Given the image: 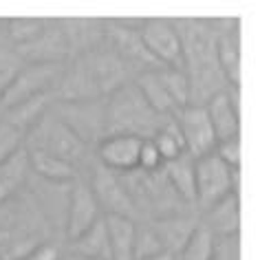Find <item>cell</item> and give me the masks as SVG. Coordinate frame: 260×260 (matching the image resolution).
Masks as SVG:
<instances>
[{"mask_svg": "<svg viewBox=\"0 0 260 260\" xmlns=\"http://www.w3.org/2000/svg\"><path fill=\"white\" fill-rule=\"evenodd\" d=\"M31 141H34V150L49 152L57 159L69 161V164L80 159L84 146H86L57 117H47V115H42L40 121L31 128Z\"/></svg>", "mask_w": 260, "mask_h": 260, "instance_id": "cell-6", "label": "cell"}, {"mask_svg": "<svg viewBox=\"0 0 260 260\" xmlns=\"http://www.w3.org/2000/svg\"><path fill=\"white\" fill-rule=\"evenodd\" d=\"M29 152V170H34L36 174H40L42 179L53 181V183H69L75 179V166L69 164L64 159H57L49 152L34 150L27 148Z\"/></svg>", "mask_w": 260, "mask_h": 260, "instance_id": "cell-16", "label": "cell"}, {"mask_svg": "<svg viewBox=\"0 0 260 260\" xmlns=\"http://www.w3.org/2000/svg\"><path fill=\"white\" fill-rule=\"evenodd\" d=\"M240 170H230L216 154L210 152L205 157L194 159V187L197 201L205 207H212L220 199L238 194Z\"/></svg>", "mask_w": 260, "mask_h": 260, "instance_id": "cell-2", "label": "cell"}, {"mask_svg": "<svg viewBox=\"0 0 260 260\" xmlns=\"http://www.w3.org/2000/svg\"><path fill=\"white\" fill-rule=\"evenodd\" d=\"M135 88L141 93V97L146 100V104L150 106L154 113L159 117H166V115H174L177 108L170 100V95L166 93L164 84H161V77H159V69L154 71H144L137 82H135Z\"/></svg>", "mask_w": 260, "mask_h": 260, "instance_id": "cell-15", "label": "cell"}, {"mask_svg": "<svg viewBox=\"0 0 260 260\" xmlns=\"http://www.w3.org/2000/svg\"><path fill=\"white\" fill-rule=\"evenodd\" d=\"M141 260H174V253L161 251V253H154V256H148V258H141Z\"/></svg>", "mask_w": 260, "mask_h": 260, "instance_id": "cell-29", "label": "cell"}, {"mask_svg": "<svg viewBox=\"0 0 260 260\" xmlns=\"http://www.w3.org/2000/svg\"><path fill=\"white\" fill-rule=\"evenodd\" d=\"M150 139L154 141V146H157V150L161 154V159H164V164L181 157V154H185L183 139H181V133H179V128H177V123H174V119L166 121L164 126L157 130V135L150 137Z\"/></svg>", "mask_w": 260, "mask_h": 260, "instance_id": "cell-22", "label": "cell"}, {"mask_svg": "<svg viewBox=\"0 0 260 260\" xmlns=\"http://www.w3.org/2000/svg\"><path fill=\"white\" fill-rule=\"evenodd\" d=\"M159 77L166 93L170 95L174 108L181 110L190 106V82L183 69H159Z\"/></svg>", "mask_w": 260, "mask_h": 260, "instance_id": "cell-21", "label": "cell"}, {"mask_svg": "<svg viewBox=\"0 0 260 260\" xmlns=\"http://www.w3.org/2000/svg\"><path fill=\"white\" fill-rule=\"evenodd\" d=\"M161 126L164 123H159V115L146 104L135 84L113 90V97L106 104V135L150 139Z\"/></svg>", "mask_w": 260, "mask_h": 260, "instance_id": "cell-1", "label": "cell"}, {"mask_svg": "<svg viewBox=\"0 0 260 260\" xmlns=\"http://www.w3.org/2000/svg\"><path fill=\"white\" fill-rule=\"evenodd\" d=\"M57 119L75 135L82 144L97 139L106 133V104L97 100L84 102H60Z\"/></svg>", "mask_w": 260, "mask_h": 260, "instance_id": "cell-7", "label": "cell"}, {"mask_svg": "<svg viewBox=\"0 0 260 260\" xmlns=\"http://www.w3.org/2000/svg\"><path fill=\"white\" fill-rule=\"evenodd\" d=\"M93 194L97 199L100 207L104 205L108 210V214H117V216H128L133 212V203L128 199L126 187H121V183L113 177V172L106 168H100L93 177Z\"/></svg>", "mask_w": 260, "mask_h": 260, "instance_id": "cell-11", "label": "cell"}, {"mask_svg": "<svg viewBox=\"0 0 260 260\" xmlns=\"http://www.w3.org/2000/svg\"><path fill=\"white\" fill-rule=\"evenodd\" d=\"M20 260H27V258H20Z\"/></svg>", "mask_w": 260, "mask_h": 260, "instance_id": "cell-32", "label": "cell"}, {"mask_svg": "<svg viewBox=\"0 0 260 260\" xmlns=\"http://www.w3.org/2000/svg\"><path fill=\"white\" fill-rule=\"evenodd\" d=\"M60 64H29L24 69H18L14 80L7 84L0 97V106L3 110H9L34 97L49 95V88L60 82Z\"/></svg>", "mask_w": 260, "mask_h": 260, "instance_id": "cell-3", "label": "cell"}, {"mask_svg": "<svg viewBox=\"0 0 260 260\" xmlns=\"http://www.w3.org/2000/svg\"><path fill=\"white\" fill-rule=\"evenodd\" d=\"M238 194L220 199L218 203L207 207V230L220 236H236L238 223H240V207H238Z\"/></svg>", "mask_w": 260, "mask_h": 260, "instance_id": "cell-14", "label": "cell"}, {"mask_svg": "<svg viewBox=\"0 0 260 260\" xmlns=\"http://www.w3.org/2000/svg\"><path fill=\"white\" fill-rule=\"evenodd\" d=\"M71 251L77 258H95V260H110V249H108V236H106V225L104 218L80 234L77 238L71 240Z\"/></svg>", "mask_w": 260, "mask_h": 260, "instance_id": "cell-17", "label": "cell"}, {"mask_svg": "<svg viewBox=\"0 0 260 260\" xmlns=\"http://www.w3.org/2000/svg\"><path fill=\"white\" fill-rule=\"evenodd\" d=\"M102 218L100 203H97L93 190L86 183H75L71 192L69 210H67V236L69 240L77 238L80 234L90 230Z\"/></svg>", "mask_w": 260, "mask_h": 260, "instance_id": "cell-10", "label": "cell"}, {"mask_svg": "<svg viewBox=\"0 0 260 260\" xmlns=\"http://www.w3.org/2000/svg\"><path fill=\"white\" fill-rule=\"evenodd\" d=\"M205 113L210 117L212 130L216 135V144L225 139L238 137L240 130V104H238V88H232L230 93L220 90L205 104Z\"/></svg>", "mask_w": 260, "mask_h": 260, "instance_id": "cell-9", "label": "cell"}, {"mask_svg": "<svg viewBox=\"0 0 260 260\" xmlns=\"http://www.w3.org/2000/svg\"><path fill=\"white\" fill-rule=\"evenodd\" d=\"M0 260H3V258H0Z\"/></svg>", "mask_w": 260, "mask_h": 260, "instance_id": "cell-33", "label": "cell"}, {"mask_svg": "<svg viewBox=\"0 0 260 260\" xmlns=\"http://www.w3.org/2000/svg\"><path fill=\"white\" fill-rule=\"evenodd\" d=\"M104 225H106L110 260H135V234H137V225L130 220V216L106 214L104 216Z\"/></svg>", "mask_w": 260, "mask_h": 260, "instance_id": "cell-12", "label": "cell"}, {"mask_svg": "<svg viewBox=\"0 0 260 260\" xmlns=\"http://www.w3.org/2000/svg\"><path fill=\"white\" fill-rule=\"evenodd\" d=\"M172 119L181 133L185 152L192 159H199V157H205V154L214 152V148H216V135L212 130L210 117H207L203 104H190V106L177 110Z\"/></svg>", "mask_w": 260, "mask_h": 260, "instance_id": "cell-5", "label": "cell"}, {"mask_svg": "<svg viewBox=\"0 0 260 260\" xmlns=\"http://www.w3.org/2000/svg\"><path fill=\"white\" fill-rule=\"evenodd\" d=\"M139 146L141 139L133 135H106L97 144V157L110 172H130L137 170Z\"/></svg>", "mask_w": 260, "mask_h": 260, "instance_id": "cell-8", "label": "cell"}, {"mask_svg": "<svg viewBox=\"0 0 260 260\" xmlns=\"http://www.w3.org/2000/svg\"><path fill=\"white\" fill-rule=\"evenodd\" d=\"M214 154H216L230 170H240V139L238 137L218 141L216 148H214Z\"/></svg>", "mask_w": 260, "mask_h": 260, "instance_id": "cell-27", "label": "cell"}, {"mask_svg": "<svg viewBox=\"0 0 260 260\" xmlns=\"http://www.w3.org/2000/svg\"><path fill=\"white\" fill-rule=\"evenodd\" d=\"M181 260H216V243L214 234L205 225H197L194 232L187 236L185 245L179 253Z\"/></svg>", "mask_w": 260, "mask_h": 260, "instance_id": "cell-20", "label": "cell"}, {"mask_svg": "<svg viewBox=\"0 0 260 260\" xmlns=\"http://www.w3.org/2000/svg\"><path fill=\"white\" fill-rule=\"evenodd\" d=\"M139 38L150 57L161 69H183V49L172 20L166 18H148L141 20Z\"/></svg>", "mask_w": 260, "mask_h": 260, "instance_id": "cell-4", "label": "cell"}, {"mask_svg": "<svg viewBox=\"0 0 260 260\" xmlns=\"http://www.w3.org/2000/svg\"><path fill=\"white\" fill-rule=\"evenodd\" d=\"M168 183L174 187L183 201H197V187H194V159L190 154H181V157L164 164Z\"/></svg>", "mask_w": 260, "mask_h": 260, "instance_id": "cell-19", "label": "cell"}, {"mask_svg": "<svg viewBox=\"0 0 260 260\" xmlns=\"http://www.w3.org/2000/svg\"><path fill=\"white\" fill-rule=\"evenodd\" d=\"M27 130L20 128L18 123H14L7 117L0 119V161L7 159L9 154H14L16 150L24 148V139H27Z\"/></svg>", "mask_w": 260, "mask_h": 260, "instance_id": "cell-24", "label": "cell"}, {"mask_svg": "<svg viewBox=\"0 0 260 260\" xmlns=\"http://www.w3.org/2000/svg\"><path fill=\"white\" fill-rule=\"evenodd\" d=\"M27 260H60V249L51 243H42L36 245L34 249L29 251Z\"/></svg>", "mask_w": 260, "mask_h": 260, "instance_id": "cell-28", "label": "cell"}, {"mask_svg": "<svg viewBox=\"0 0 260 260\" xmlns=\"http://www.w3.org/2000/svg\"><path fill=\"white\" fill-rule=\"evenodd\" d=\"M71 260H95V258H77V256H73Z\"/></svg>", "mask_w": 260, "mask_h": 260, "instance_id": "cell-30", "label": "cell"}, {"mask_svg": "<svg viewBox=\"0 0 260 260\" xmlns=\"http://www.w3.org/2000/svg\"><path fill=\"white\" fill-rule=\"evenodd\" d=\"M166 251L161 240L157 236V232L152 227H137V234H135V260L154 256V253Z\"/></svg>", "mask_w": 260, "mask_h": 260, "instance_id": "cell-25", "label": "cell"}, {"mask_svg": "<svg viewBox=\"0 0 260 260\" xmlns=\"http://www.w3.org/2000/svg\"><path fill=\"white\" fill-rule=\"evenodd\" d=\"M174 260H181V258H179V256H174Z\"/></svg>", "mask_w": 260, "mask_h": 260, "instance_id": "cell-31", "label": "cell"}, {"mask_svg": "<svg viewBox=\"0 0 260 260\" xmlns=\"http://www.w3.org/2000/svg\"><path fill=\"white\" fill-rule=\"evenodd\" d=\"M29 172V152L27 148H20L7 159L0 161V201L9 199L18 187L24 183Z\"/></svg>", "mask_w": 260, "mask_h": 260, "instance_id": "cell-18", "label": "cell"}, {"mask_svg": "<svg viewBox=\"0 0 260 260\" xmlns=\"http://www.w3.org/2000/svg\"><path fill=\"white\" fill-rule=\"evenodd\" d=\"M44 31H47V20H40V18H14L7 22L9 38L20 47L36 42Z\"/></svg>", "mask_w": 260, "mask_h": 260, "instance_id": "cell-23", "label": "cell"}, {"mask_svg": "<svg viewBox=\"0 0 260 260\" xmlns=\"http://www.w3.org/2000/svg\"><path fill=\"white\" fill-rule=\"evenodd\" d=\"M216 64L220 75L238 88L240 82V40L236 29H227L225 34L216 36Z\"/></svg>", "mask_w": 260, "mask_h": 260, "instance_id": "cell-13", "label": "cell"}, {"mask_svg": "<svg viewBox=\"0 0 260 260\" xmlns=\"http://www.w3.org/2000/svg\"><path fill=\"white\" fill-rule=\"evenodd\" d=\"M137 168L144 172H157L159 168H164V159L157 150L152 139H141L139 146V157H137Z\"/></svg>", "mask_w": 260, "mask_h": 260, "instance_id": "cell-26", "label": "cell"}]
</instances>
